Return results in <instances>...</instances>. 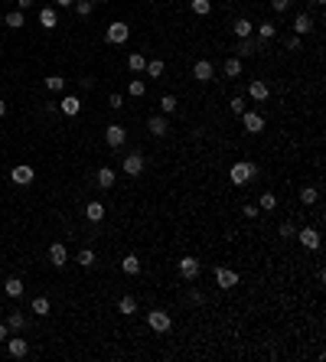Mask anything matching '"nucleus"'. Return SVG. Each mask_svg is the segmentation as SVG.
<instances>
[{
    "mask_svg": "<svg viewBox=\"0 0 326 362\" xmlns=\"http://www.w3.org/2000/svg\"><path fill=\"white\" fill-rule=\"evenodd\" d=\"M199 271H203V264H199V258H192V255H186V258H179V274L186 277V281H196Z\"/></svg>",
    "mask_w": 326,
    "mask_h": 362,
    "instance_id": "obj_4",
    "label": "nucleus"
},
{
    "mask_svg": "<svg viewBox=\"0 0 326 362\" xmlns=\"http://www.w3.org/2000/svg\"><path fill=\"white\" fill-rule=\"evenodd\" d=\"M284 46H287L290 52H297V49H300L303 43H300V36H297V33H294V36H287V43H284Z\"/></svg>",
    "mask_w": 326,
    "mask_h": 362,
    "instance_id": "obj_42",
    "label": "nucleus"
},
{
    "mask_svg": "<svg viewBox=\"0 0 326 362\" xmlns=\"http://www.w3.org/2000/svg\"><path fill=\"white\" fill-rule=\"evenodd\" d=\"M241 212H245V215H248V219H254V215H258V212H261V209H258V206H254V203H251V206H245V209H241Z\"/></svg>",
    "mask_w": 326,
    "mask_h": 362,
    "instance_id": "obj_46",
    "label": "nucleus"
},
{
    "mask_svg": "<svg viewBox=\"0 0 326 362\" xmlns=\"http://www.w3.org/2000/svg\"><path fill=\"white\" fill-rule=\"evenodd\" d=\"M105 39H108V43H114V46H124V43L131 39V26H127V23H121V20H114V23H108Z\"/></svg>",
    "mask_w": 326,
    "mask_h": 362,
    "instance_id": "obj_2",
    "label": "nucleus"
},
{
    "mask_svg": "<svg viewBox=\"0 0 326 362\" xmlns=\"http://www.w3.org/2000/svg\"><path fill=\"white\" fill-rule=\"evenodd\" d=\"M59 111H62V114H69V117H75L82 111V101L75 98V95H66V98L59 101Z\"/></svg>",
    "mask_w": 326,
    "mask_h": 362,
    "instance_id": "obj_14",
    "label": "nucleus"
},
{
    "mask_svg": "<svg viewBox=\"0 0 326 362\" xmlns=\"http://www.w3.org/2000/svg\"><path fill=\"white\" fill-rule=\"evenodd\" d=\"M258 36L268 43V39H274V36H277V26H274V23H261V26H258Z\"/></svg>",
    "mask_w": 326,
    "mask_h": 362,
    "instance_id": "obj_35",
    "label": "nucleus"
},
{
    "mask_svg": "<svg viewBox=\"0 0 326 362\" xmlns=\"http://www.w3.org/2000/svg\"><path fill=\"white\" fill-rule=\"evenodd\" d=\"M144 66H147V55H141V52H131L127 55V69H131V72H144Z\"/></svg>",
    "mask_w": 326,
    "mask_h": 362,
    "instance_id": "obj_24",
    "label": "nucleus"
},
{
    "mask_svg": "<svg viewBox=\"0 0 326 362\" xmlns=\"http://www.w3.org/2000/svg\"><path fill=\"white\" fill-rule=\"evenodd\" d=\"M216 284L222 290H232V287H238V274L232 268H216Z\"/></svg>",
    "mask_w": 326,
    "mask_h": 362,
    "instance_id": "obj_6",
    "label": "nucleus"
},
{
    "mask_svg": "<svg viewBox=\"0 0 326 362\" xmlns=\"http://www.w3.org/2000/svg\"><path fill=\"white\" fill-rule=\"evenodd\" d=\"M232 111H235V114H245V98H241V95H238V98H232Z\"/></svg>",
    "mask_w": 326,
    "mask_h": 362,
    "instance_id": "obj_44",
    "label": "nucleus"
},
{
    "mask_svg": "<svg viewBox=\"0 0 326 362\" xmlns=\"http://www.w3.org/2000/svg\"><path fill=\"white\" fill-rule=\"evenodd\" d=\"M66 261H69V252H66V245H62V242H55V245H49V264H52V268H62Z\"/></svg>",
    "mask_w": 326,
    "mask_h": 362,
    "instance_id": "obj_11",
    "label": "nucleus"
},
{
    "mask_svg": "<svg viewBox=\"0 0 326 362\" xmlns=\"http://www.w3.org/2000/svg\"><path fill=\"white\" fill-rule=\"evenodd\" d=\"M254 173H258V166H254V163L238 160V163H232V170H228V179H232L235 186H248L254 179Z\"/></svg>",
    "mask_w": 326,
    "mask_h": 362,
    "instance_id": "obj_1",
    "label": "nucleus"
},
{
    "mask_svg": "<svg viewBox=\"0 0 326 362\" xmlns=\"http://www.w3.org/2000/svg\"><path fill=\"white\" fill-rule=\"evenodd\" d=\"M150 72V79H160V75L166 72V66H163V59H147V66H144Z\"/></svg>",
    "mask_w": 326,
    "mask_h": 362,
    "instance_id": "obj_26",
    "label": "nucleus"
},
{
    "mask_svg": "<svg viewBox=\"0 0 326 362\" xmlns=\"http://www.w3.org/2000/svg\"><path fill=\"white\" fill-rule=\"evenodd\" d=\"M147 128H150V134H154V137H163L166 131H170V124H166V117H163V114H150Z\"/></svg>",
    "mask_w": 326,
    "mask_h": 362,
    "instance_id": "obj_15",
    "label": "nucleus"
},
{
    "mask_svg": "<svg viewBox=\"0 0 326 362\" xmlns=\"http://www.w3.org/2000/svg\"><path fill=\"white\" fill-rule=\"evenodd\" d=\"M33 176H36V173H33V166H26V163H20V166H13V170H10V179L17 186H30Z\"/></svg>",
    "mask_w": 326,
    "mask_h": 362,
    "instance_id": "obj_7",
    "label": "nucleus"
},
{
    "mask_svg": "<svg viewBox=\"0 0 326 362\" xmlns=\"http://www.w3.org/2000/svg\"><path fill=\"white\" fill-rule=\"evenodd\" d=\"M232 30H235V36H238V39H245V36H251V33H254V23H251V20H245V17H238L232 23Z\"/></svg>",
    "mask_w": 326,
    "mask_h": 362,
    "instance_id": "obj_18",
    "label": "nucleus"
},
{
    "mask_svg": "<svg viewBox=\"0 0 326 362\" xmlns=\"http://www.w3.org/2000/svg\"><path fill=\"white\" fill-rule=\"evenodd\" d=\"M241 121H245V131H251V134H261V131H265V117H261L258 111H245Z\"/></svg>",
    "mask_w": 326,
    "mask_h": 362,
    "instance_id": "obj_10",
    "label": "nucleus"
},
{
    "mask_svg": "<svg viewBox=\"0 0 326 362\" xmlns=\"http://www.w3.org/2000/svg\"><path fill=\"white\" fill-rule=\"evenodd\" d=\"M160 111L163 114H173V111H176V95H163L160 98Z\"/></svg>",
    "mask_w": 326,
    "mask_h": 362,
    "instance_id": "obj_34",
    "label": "nucleus"
},
{
    "mask_svg": "<svg viewBox=\"0 0 326 362\" xmlns=\"http://www.w3.org/2000/svg\"><path fill=\"white\" fill-rule=\"evenodd\" d=\"M85 219H88V222H101V219H105V203H98V199H95V203H88V206H85Z\"/></svg>",
    "mask_w": 326,
    "mask_h": 362,
    "instance_id": "obj_19",
    "label": "nucleus"
},
{
    "mask_svg": "<svg viewBox=\"0 0 326 362\" xmlns=\"http://www.w3.org/2000/svg\"><path fill=\"white\" fill-rule=\"evenodd\" d=\"M7 336H10V326H7V323H0V339H7Z\"/></svg>",
    "mask_w": 326,
    "mask_h": 362,
    "instance_id": "obj_47",
    "label": "nucleus"
},
{
    "mask_svg": "<svg viewBox=\"0 0 326 362\" xmlns=\"http://www.w3.org/2000/svg\"><path fill=\"white\" fill-rule=\"evenodd\" d=\"M290 4H294V0H271V10L284 13V10H290Z\"/></svg>",
    "mask_w": 326,
    "mask_h": 362,
    "instance_id": "obj_41",
    "label": "nucleus"
},
{
    "mask_svg": "<svg viewBox=\"0 0 326 362\" xmlns=\"http://www.w3.org/2000/svg\"><path fill=\"white\" fill-rule=\"evenodd\" d=\"M225 75H228V79L241 75V59H225Z\"/></svg>",
    "mask_w": 326,
    "mask_h": 362,
    "instance_id": "obj_33",
    "label": "nucleus"
},
{
    "mask_svg": "<svg viewBox=\"0 0 326 362\" xmlns=\"http://www.w3.org/2000/svg\"><path fill=\"white\" fill-rule=\"evenodd\" d=\"M105 141H108V147H124V141H127V131H124V124H108Z\"/></svg>",
    "mask_w": 326,
    "mask_h": 362,
    "instance_id": "obj_5",
    "label": "nucleus"
},
{
    "mask_svg": "<svg viewBox=\"0 0 326 362\" xmlns=\"http://www.w3.org/2000/svg\"><path fill=\"white\" fill-rule=\"evenodd\" d=\"M268 95H271V88H268V82H261V79H254L251 85H248V98H254V101H265Z\"/></svg>",
    "mask_w": 326,
    "mask_h": 362,
    "instance_id": "obj_12",
    "label": "nucleus"
},
{
    "mask_svg": "<svg viewBox=\"0 0 326 362\" xmlns=\"http://www.w3.org/2000/svg\"><path fill=\"white\" fill-rule=\"evenodd\" d=\"M7 26H10V30H20V26H26L23 10H10V13H7Z\"/></svg>",
    "mask_w": 326,
    "mask_h": 362,
    "instance_id": "obj_28",
    "label": "nucleus"
},
{
    "mask_svg": "<svg viewBox=\"0 0 326 362\" xmlns=\"http://www.w3.org/2000/svg\"><path fill=\"white\" fill-rule=\"evenodd\" d=\"M121 268H124V274H141V258L137 255H124Z\"/></svg>",
    "mask_w": 326,
    "mask_h": 362,
    "instance_id": "obj_21",
    "label": "nucleus"
},
{
    "mask_svg": "<svg viewBox=\"0 0 326 362\" xmlns=\"http://www.w3.org/2000/svg\"><path fill=\"white\" fill-rule=\"evenodd\" d=\"M316 196H320V193H316V186H303V190H300V203H303V206H313Z\"/></svg>",
    "mask_w": 326,
    "mask_h": 362,
    "instance_id": "obj_30",
    "label": "nucleus"
},
{
    "mask_svg": "<svg viewBox=\"0 0 326 362\" xmlns=\"http://www.w3.org/2000/svg\"><path fill=\"white\" fill-rule=\"evenodd\" d=\"M75 261H79L82 268H92V264H95V252H92V248H82V252L75 255Z\"/></svg>",
    "mask_w": 326,
    "mask_h": 362,
    "instance_id": "obj_31",
    "label": "nucleus"
},
{
    "mask_svg": "<svg viewBox=\"0 0 326 362\" xmlns=\"http://www.w3.org/2000/svg\"><path fill=\"white\" fill-rule=\"evenodd\" d=\"M55 4H59V7H72L75 0H55Z\"/></svg>",
    "mask_w": 326,
    "mask_h": 362,
    "instance_id": "obj_48",
    "label": "nucleus"
},
{
    "mask_svg": "<svg viewBox=\"0 0 326 362\" xmlns=\"http://www.w3.org/2000/svg\"><path fill=\"white\" fill-rule=\"evenodd\" d=\"M7 326H10V330H23L26 317H23V313H10V317H7Z\"/></svg>",
    "mask_w": 326,
    "mask_h": 362,
    "instance_id": "obj_36",
    "label": "nucleus"
},
{
    "mask_svg": "<svg viewBox=\"0 0 326 362\" xmlns=\"http://www.w3.org/2000/svg\"><path fill=\"white\" fill-rule=\"evenodd\" d=\"M108 104H111V108H124V98H121V95H111V98H108Z\"/></svg>",
    "mask_w": 326,
    "mask_h": 362,
    "instance_id": "obj_45",
    "label": "nucleus"
},
{
    "mask_svg": "<svg viewBox=\"0 0 326 362\" xmlns=\"http://www.w3.org/2000/svg\"><path fill=\"white\" fill-rule=\"evenodd\" d=\"M313 30V20L307 17V13H297V20H294V33L297 36H303V33H310Z\"/></svg>",
    "mask_w": 326,
    "mask_h": 362,
    "instance_id": "obj_20",
    "label": "nucleus"
},
{
    "mask_svg": "<svg viewBox=\"0 0 326 362\" xmlns=\"http://www.w3.org/2000/svg\"><path fill=\"white\" fill-rule=\"evenodd\" d=\"M124 173H127V176H141L144 173V154H127L124 157Z\"/></svg>",
    "mask_w": 326,
    "mask_h": 362,
    "instance_id": "obj_8",
    "label": "nucleus"
},
{
    "mask_svg": "<svg viewBox=\"0 0 326 362\" xmlns=\"http://www.w3.org/2000/svg\"><path fill=\"white\" fill-rule=\"evenodd\" d=\"M316 4H326V0H316Z\"/></svg>",
    "mask_w": 326,
    "mask_h": 362,
    "instance_id": "obj_50",
    "label": "nucleus"
},
{
    "mask_svg": "<svg viewBox=\"0 0 326 362\" xmlns=\"http://www.w3.org/2000/svg\"><path fill=\"white\" fill-rule=\"evenodd\" d=\"M33 313H39V317H46V313H49V300H46V297H33Z\"/></svg>",
    "mask_w": 326,
    "mask_h": 362,
    "instance_id": "obj_32",
    "label": "nucleus"
},
{
    "mask_svg": "<svg viewBox=\"0 0 326 362\" xmlns=\"http://www.w3.org/2000/svg\"><path fill=\"white\" fill-rule=\"evenodd\" d=\"M254 52H258V46H254V39H251V36L238 39V55H254Z\"/></svg>",
    "mask_w": 326,
    "mask_h": 362,
    "instance_id": "obj_29",
    "label": "nucleus"
},
{
    "mask_svg": "<svg viewBox=\"0 0 326 362\" xmlns=\"http://www.w3.org/2000/svg\"><path fill=\"white\" fill-rule=\"evenodd\" d=\"M297 238H300V245L303 248H310V252H316V248H320V232H316V228H300V232H297Z\"/></svg>",
    "mask_w": 326,
    "mask_h": 362,
    "instance_id": "obj_9",
    "label": "nucleus"
},
{
    "mask_svg": "<svg viewBox=\"0 0 326 362\" xmlns=\"http://www.w3.org/2000/svg\"><path fill=\"white\" fill-rule=\"evenodd\" d=\"M46 88H49V92H62V88H66V79H62V75H49V79H46Z\"/></svg>",
    "mask_w": 326,
    "mask_h": 362,
    "instance_id": "obj_37",
    "label": "nucleus"
},
{
    "mask_svg": "<svg viewBox=\"0 0 326 362\" xmlns=\"http://www.w3.org/2000/svg\"><path fill=\"white\" fill-rule=\"evenodd\" d=\"M212 72H216V69H212L209 59H199L196 66H192V75H196L199 82H212Z\"/></svg>",
    "mask_w": 326,
    "mask_h": 362,
    "instance_id": "obj_13",
    "label": "nucleus"
},
{
    "mask_svg": "<svg viewBox=\"0 0 326 362\" xmlns=\"http://www.w3.org/2000/svg\"><path fill=\"white\" fill-rule=\"evenodd\" d=\"M39 23H43L46 30H55V26H59V13H55V7H43V10H39Z\"/></svg>",
    "mask_w": 326,
    "mask_h": 362,
    "instance_id": "obj_16",
    "label": "nucleus"
},
{
    "mask_svg": "<svg viewBox=\"0 0 326 362\" xmlns=\"http://www.w3.org/2000/svg\"><path fill=\"white\" fill-rule=\"evenodd\" d=\"M294 235H297V228L290 225V222H284L281 225V238H294Z\"/></svg>",
    "mask_w": 326,
    "mask_h": 362,
    "instance_id": "obj_43",
    "label": "nucleus"
},
{
    "mask_svg": "<svg viewBox=\"0 0 326 362\" xmlns=\"http://www.w3.org/2000/svg\"><path fill=\"white\" fill-rule=\"evenodd\" d=\"M7 352H10L13 359H23L26 352H30V346H26V339H7Z\"/></svg>",
    "mask_w": 326,
    "mask_h": 362,
    "instance_id": "obj_17",
    "label": "nucleus"
},
{
    "mask_svg": "<svg viewBox=\"0 0 326 362\" xmlns=\"http://www.w3.org/2000/svg\"><path fill=\"white\" fill-rule=\"evenodd\" d=\"M192 13H196V17H209L212 13V0H192Z\"/></svg>",
    "mask_w": 326,
    "mask_h": 362,
    "instance_id": "obj_27",
    "label": "nucleus"
},
{
    "mask_svg": "<svg viewBox=\"0 0 326 362\" xmlns=\"http://www.w3.org/2000/svg\"><path fill=\"white\" fill-rule=\"evenodd\" d=\"M98 186L101 190H111V186H114V170H111V166H101L98 170Z\"/></svg>",
    "mask_w": 326,
    "mask_h": 362,
    "instance_id": "obj_22",
    "label": "nucleus"
},
{
    "mask_svg": "<svg viewBox=\"0 0 326 362\" xmlns=\"http://www.w3.org/2000/svg\"><path fill=\"white\" fill-rule=\"evenodd\" d=\"M127 92H131V95H134V98H141V95H144V92H147V85H144V82H141V79H134V82H131V85H127Z\"/></svg>",
    "mask_w": 326,
    "mask_h": 362,
    "instance_id": "obj_39",
    "label": "nucleus"
},
{
    "mask_svg": "<svg viewBox=\"0 0 326 362\" xmlns=\"http://www.w3.org/2000/svg\"><path fill=\"white\" fill-rule=\"evenodd\" d=\"M147 323H150V330H154V333H166L173 326V317L166 310H150L147 313Z\"/></svg>",
    "mask_w": 326,
    "mask_h": 362,
    "instance_id": "obj_3",
    "label": "nucleus"
},
{
    "mask_svg": "<svg viewBox=\"0 0 326 362\" xmlns=\"http://www.w3.org/2000/svg\"><path fill=\"white\" fill-rule=\"evenodd\" d=\"M274 206H277V196H274V193H265V196L258 199V209H274Z\"/></svg>",
    "mask_w": 326,
    "mask_h": 362,
    "instance_id": "obj_40",
    "label": "nucleus"
},
{
    "mask_svg": "<svg viewBox=\"0 0 326 362\" xmlns=\"http://www.w3.org/2000/svg\"><path fill=\"white\" fill-rule=\"evenodd\" d=\"M117 310H121L124 317H131V313H137V297L124 294V297H121V304H117Z\"/></svg>",
    "mask_w": 326,
    "mask_h": 362,
    "instance_id": "obj_23",
    "label": "nucleus"
},
{
    "mask_svg": "<svg viewBox=\"0 0 326 362\" xmlns=\"http://www.w3.org/2000/svg\"><path fill=\"white\" fill-rule=\"evenodd\" d=\"M4 290H7V297H20L23 294V281H20V277H7Z\"/></svg>",
    "mask_w": 326,
    "mask_h": 362,
    "instance_id": "obj_25",
    "label": "nucleus"
},
{
    "mask_svg": "<svg viewBox=\"0 0 326 362\" xmlns=\"http://www.w3.org/2000/svg\"><path fill=\"white\" fill-rule=\"evenodd\" d=\"M75 10H79V17H88V13L95 10V4L92 0H75Z\"/></svg>",
    "mask_w": 326,
    "mask_h": 362,
    "instance_id": "obj_38",
    "label": "nucleus"
},
{
    "mask_svg": "<svg viewBox=\"0 0 326 362\" xmlns=\"http://www.w3.org/2000/svg\"><path fill=\"white\" fill-rule=\"evenodd\" d=\"M4 114H7V101L0 98V117H4Z\"/></svg>",
    "mask_w": 326,
    "mask_h": 362,
    "instance_id": "obj_49",
    "label": "nucleus"
}]
</instances>
